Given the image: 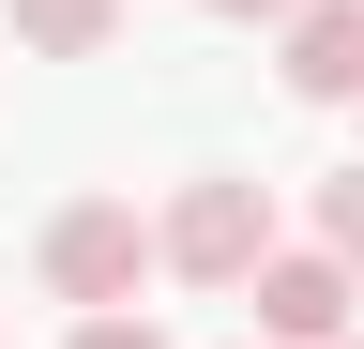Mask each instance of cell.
Segmentation results:
<instances>
[{
    "instance_id": "cell-1",
    "label": "cell",
    "mask_w": 364,
    "mask_h": 349,
    "mask_svg": "<svg viewBox=\"0 0 364 349\" xmlns=\"http://www.w3.org/2000/svg\"><path fill=\"white\" fill-rule=\"evenodd\" d=\"M31 274H46V304L107 319V304H136V289L167 274V213H136V198H61L46 243H31Z\"/></svg>"
},
{
    "instance_id": "cell-2",
    "label": "cell",
    "mask_w": 364,
    "mask_h": 349,
    "mask_svg": "<svg viewBox=\"0 0 364 349\" xmlns=\"http://www.w3.org/2000/svg\"><path fill=\"white\" fill-rule=\"evenodd\" d=\"M258 258H273L258 167H198V183L167 198V274H182V289H258Z\"/></svg>"
},
{
    "instance_id": "cell-3",
    "label": "cell",
    "mask_w": 364,
    "mask_h": 349,
    "mask_svg": "<svg viewBox=\"0 0 364 349\" xmlns=\"http://www.w3.org/2000/svg\"><path fill=\"white\" fill-rule=\"evenodd\" d=\"M243 304H258V349H349V304H364V274H349L334 243H273Z\"/></svg>"
},
{
    "instance_id": "cell-4",
    "label": "cell",
    "mask_w": 364,
    "mask_h": 349,
    "mask_svg": "<svg viewBox=\"0 0 364 349\" xmlns=\"http://www.w3.org/2000/svg\"><path fill=\"white\" fill-rule=\"evenodd\" d=\"M273 31H289L273 76H289L304 107H364V0H304V16H273Z\"/></svg>"
},
{
    "instance_id": "cell-5",
    "label": "cell",
    "mask_w": 364,
    "mask_h": 349,
    "mask_svg": "<svg viewBox=\"0 0 364 349\" xmlns=\"http://www.w3.org/2000/svg\"><path fill=\"white\" fill-rule=\"evenodd\" d=\"M0 16H16L31 61H107L122 46V0H0Z\"/></svg>"
},
{
    "instance_id": "cell-6",
    "label": "cell",
    "mask_w": 364,
    "mask_h": 349,
    "mask_svg": "<svg viewBox=\"0 0 364 349\" xmlns=\"http://www.w3.org/2000/svg\"><path fill=\"white\" fill-rule=\"evenodd\" d=\"M318 243L364 274V167H334V183H318Z\"/></svg>"
},
{
    "instance_id": "cell-7",
    "label": "cell",
    "mask_w": 364,
    "mask_h": 349,
    "mask_svg": "<svg viewBox=\"0 0 364 349\" xmlns=\"http://www.w3.org/2000/svg\"><path fill=\"white\" fill-rule=\"evenodd\" d=\"M61 349H167V334H152V319H136V304H107V319H76Z\"/></svg>"
},
{
    "instance_id": "cell-8",
    "label": "cell",
    "mask_w": 364,
    "mask_h": 349,
    "mask_svg": "<svg viewBox=\"0 0 364 349\" xmlns=\"http://www.w3.org/2000/svg\"><path fill=\"white\" fill-rule=\"evenodd\" d=\"M213 16H243V31H258V16H304V0H213Z\"/></svg>"
},
{
    "instance_id": "cell-9",
    "label": "cell",
    "mask_w": 364,
    "mask_h": 349,
    "mask_svg": "<svg viewBox=\"0 0 364 349\" xmlns=\"http://www.w3.org/2000/svg\"><path fill=\"white\" fill-rule=\"evenodd\" d=\"M349 349H364V334H349Z\"/></svg>"
}]
</instances>
